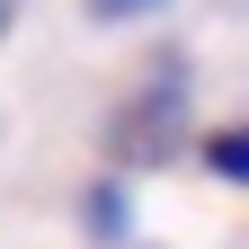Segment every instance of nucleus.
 <instances>
[{
	"mask_svg": "<svg viewBox=\"0 0 249 249\" xmlns=\"http://www.w3.org/2000/svg\"><path fill=\"white\" fill-rule=\"evenodd\" d=\"M0 27H9V0H0Z\"/></svg>",
	"mask_w": 249,
	"mask_h": 249,
	"instance_id": "39448f33",
	"label": "nucleus"
},
{
	"mask_svg": "<svg viewBox=\"0 0 249 249\" xmlns=\"http://www.w3.org/2000/svg\"><path fill=\"white\" fill-rule=\"evenodd\" d=\"M178 98H187V62L169 53L160 71H151L134 98L116 107V124H107V160H124V169H151V160H178Z\"/></svg>",
	"mask_w": 249,
	"mask_h": 249,
	"instance_id": "f257e3e1",
	"label": "nucleus"
},
{
	"mask_svg": "<svg viewBox=\"0 0 249 249\" xmlns=\"http://www.w3.org/2000/svg\"><path fill=\"white\" fill-rule=\"evenodd\" d=\"M151 9H160V0H89V18H107V27L116 18H151Z\"/></svg>",
	"mask_w": 249,
	"mask_h": 249,
	"instance_id": "20e7f679",
	"label": "nucleus"
},
{
	"mask_svg": "<svg viewBox=\"0 0 249 249\" xmlns=\"http://www.w3.org/2000/svg\"><path fill=\"white\" fill-rule=\"evenodd\" d=\"M124 223H134L124 187H89V231H98V240H124Z\"/></svg>",
	"mask_w": 249,
	"mask_h": 249,
	"instance_id": "f03ea898",
	"label": "nucleus"
},
{
	"mask_svg": "<svg viewBox=\"0 0 249 249\" xmlns=\"http://www.w3.org/2000/svg\"><path fill=\"white\" fill-rule=\"evenodd\" d=\"M205 160H213V178H249V134H231V124H223V134L205 142Z\"/></svg>",
	"mask_w": 249,
	"mask_h": 249,
	"instance_id": "7ed1b4c3",
	"label": "nucleus"
}]
</instances>
